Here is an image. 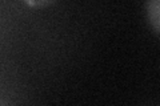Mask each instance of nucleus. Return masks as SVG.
<instances>
[{
	"mask_svg": "<svg viewBox=\"0 0 160 106\" xmlns=\"http://www.w3.org/2000/svg\"><path fill=\"white\" fill-rule=\"evenodd\" d=\"M23 2L32 8H46L55 4L58 0H23Z\"/></svg>",
	"mask_w": 160,
	"mask_h": 106,
	"instance_id": "2",
	"label": "nucleus"
},
{
	"mask_svg": "<svg viewBox=\"0 0 160 106\" xmlns=\"http://www.w3.org/2000/svg\"><path fill=\"white\" fill-rule=\"evenodd\" d=\"M146 16L152 31L160 36V0H146Z\"/></svg>",
	"mask_w": 160,
	"mask_h": 106,
	"instance_id": "1",
	"label": "nucleus"
}]
</instances>
